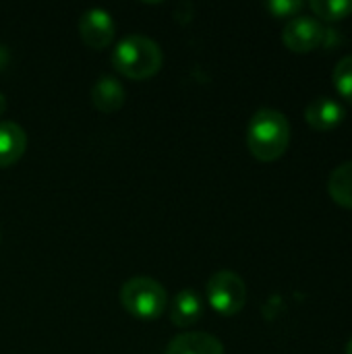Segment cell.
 Masks as SVG:
<instances>
[{
	"label": "cell",
	"instance_id": "obj_14",
	"mask_svg": "<svg viewBox=\"0 0 352 354\" xmlns=\"http://www.w3.org/2000/svg\"><path fill=\"white\" fill-rule=\"evenodd\" d=\"M332 81H334L336 91L352 104V54L338 60V64L334 66V73H332Z\"/></svg>",
	"mask_w": 352,
	"mask_h": 354
},
{
	"label": "cell",
	"instance_id": "obj_17",
	"mask_svg": "<svg viewBox=\"0 0 352 354\" xmlns=\"http://www.w3.org/2000/svg\"><path fill=\"white\" fill-rule=\"evenodd\" d=\"M6 112V97H4V93H0V116Z\"/></svg>",
	"mask_w": 352,
	"mask_h": 354
},
{
	"label": "cell",
	"instance_id": "obj_12",
	"mask_svg": "<svg viewBox=\"0 0 352 354\" xmlns=\"http://www.w3.org/2000/svg\"><path fill=\"white\" fill-rule=\"evenodd\" d=\"M328 193L334 203L352 209V162L336 166L328 180Z\"/></svg>",
	"mask_w": 352,
	"mask_h": 354
},
{
	"label": "cell",
	"instance_id": "obj_18",
	"mask_svg": "<svg viewBox=\"0 0 352 354\" xmlns=\"http://www.w3.org/2000/svg\"><path fill=\"white\" fill-rule=\"evenodd\" d=\"M346 354H352V338L349 340V344H346Z\"/></svg>",
	"mask_w": 352,
	"mask_h": 354
},
{
	"label": "cell",
	"instance_id": "obj_6",
	"mask_svg": "<svg viewBox=\"0 0 352 354\" xmlns=\"http://www.w3.org/2000/svg\"><path fill=\"white\" fill-rule=\"evenodd\" d=\"M81 41L91 50H106L116 37V23L104 8H89L79 19Z\"/></svg>",
	"mask_w": 352,
	"mask_h": 354
},
{
	"label": "cell",
	"instance_id": "obj_5",
	"mask_svg": "<svg viewBox=\"0 0 352 354\" xmlns=\"http://www.w3.org/2000/svg\"><path fill=\"white\" fill-rule=\"evenodd\" d=\"M205 295H207L212 309L224 317L239 315L243 307L247 305V284L239 274L230 270L216 272L207 280Z\"/></svg>",
	"mask_w": 352,
	"mask_h": 354
},
{
	"label": "cell",
	"instance_id": "obj_4",
	"mask_svg": "<svg viewBox=\"0 0 352 354\" xmlns=\"http://www.w3.org/2000/svg\"><path fill=\"white\" fill-rule=\"evenodd\" d=\"M282 41L288 50L305 54L317 48H332L336 41H340V37L336 29L328 27L319 19L309 15H297L286 21L282 29Z\"/></svg>",
	"mask_w": 352,
	"mask_h": 354
},
{
	"label": "cell",
	"instance_id": "obj_19",
	"mask_svg": "<svg viewBox=\"0 0 352 354\" xmlns=\"http://www.w3.org/2000/svg\"><path fill=\"white\" fill-rule=\"evenodd\" d=\"M0 243H2V230H0Z\"/></svg>",
	"mask_w": 352,
	"mask_h": 354
},
{
	"label": "cell",
	"instance_id": "obj_15",
	"mask_svg": "<svg viewBox=\"0 0 352 354\" xmlns=\"http://www.w3.org/2000/svg\"><path fill=\"white\" fill-rule=\"evenodd\" d=\"M305 6H307V4L301 2V0H270V2L266 4V8L270 10V15L276 17V19H293V17H297Z\"/></svg>",
	"mask_w": 352,
	"mask_h": 354
},
{
	"label": "cell",
	"instance_id": "obj_3",
	"mask_svg": "<svg viewBox=\"0 0 352 354\" xmlns=\"http://www.w3.org/2000/svg\"><path fill=\"white\" fill-rule=\"evenodd\" d=\"M120 305L122 309L143 322L160 319L168 309V292L166 288L147 276H135L129 278L120 286Z\"/></svg>",
	"mask_w": 352,
	"mask_h": 354
},
{
	"label": "cell",
	"instance_id": "obj_11",
	"mask_svg": "<svg viewBox=\"0 0 352 354\" xmlns=\"http://www.w3.org/2000/svg\"><path fill=\"white\" fill-rule=\"evenodd\" d=\"M27 149V133L12 120H0V168H8L23 158Z\"/></svg>",
	"mask_w": 352,
	"mask_h": 354
},
{
	"label": "cell",
	"instance_id": "obj_7",
	"mask_svg": "<svg viewBox=\"0 0 352 354\" xmlns=\"http://www.w3.org/2000/svg\"><path fill=\"white\" fill-rule=\"evenodd\" d=\"M346 116L344 106L330 97V95H317L315 100H311L305 108V120L311 129L319 131V133H328L334 131L342 124Z\"/></svg>",
	"mask_w": 352,
	"mask_h": 354
},
{
	"label": "cell",
	"instance_id": "obj_16",
	"mask_svg": "<svg viewBox=\"0 0 352 354\" xmlns=\"http://www.w3.org/2000/svg\"><path fill=\"white\" fill-rule=\"evenodd\" d=\"M8 64H10V52H8L6 46H0V73L6 71Z\"/></svg>",
	"mask_w": 352,
	"mask_h": 354
},
{
	"label": "cell",
	"instance_id": "obj_13",
	"mask_svg": "<svg viewBox=\"0 0 352 354\" xmlns=\"http://www.w3.org/2000/svg\"><path fill=\"white\" fill-rule=\"evenodd\" d=\"M311 12L322 23H334L340 19H346L352 15V0H311L309 2Z\"/></svg>",
	"mask_w": 352,
	"mask_h": 354
},
{
	"label": "cell",
	"instance_id": "obj_9",
	"mask_svg": "<svg viewBox=\"0 0 352 354\" xmlns=\"http://www.w3.org/2000/svg\"><path fill=\"white\" fill-rule=\"evenodd\" d=\"M166 354H224V344L207 332H183L168 342Z\"/></svg>",
	"mask_w": 352,
	"mask_h": 354
},
{
	"label": "cell",
	"instance_id": "obj_2",
	"mask_svg": "<svg viewBox=\"0 0 352 354\" xmlns=\"http://www.w3.org/2000/svg\"><path fill=\"white\" fill-rule=\"evenodd\" d=\"M164 64V52L160 44L143 33L124 35L112 50V66L118 75L145 81L160 73Z\"/></svg>",
	"mask_w": 352,
	"mask_h": 354
},
{
	"label": "cell",
	"instance_id": "obj_8",
	"mask_svg": "<svg viewBox=\"0 0 352 354\" xmlns=\"http://www.w3.org/2000/svg\"><path fill=\"white\" fill-rule=\"evenodd\" d=\"M203 315L201 297L195 290H180L168 301V319L172 326L185 330L195 326Z\"/></svg>",
	"mask_w": 352,
	"mask_h": 354
},
{
	"label": "cell",
	"instance_id": "obj_10",
	"mask_svg": "<svg viewBox=\"0 0 352 354\" xmlns=\"http://www.w3.org/2000/svg\"><path fill=\"white\" fill-rule=\"evenodd\" d=\"M124 100H127V91L116 77L102 75L95 79V83L91 87V104L100 112L114 114L124 106Z\"/></svg>",
	"mask_w": 352,
	"mask_h": 354
},
{
	"label": "cell",
	"instance_id": "obj_1",
	"mask_svg": "<svg viewBox=\"0 0 352 354\" xmlns=\"http://www.w3.org/2000/svg\"><path fill=\"white\" fill-rule=\"evenodd\" d=\"M290 145V122L274 108L257 110L247 124V147L259 162L280 160Z\"/></svg>",
	"mask_w": 352,
	"mask_h": 354
}]
</instances>
